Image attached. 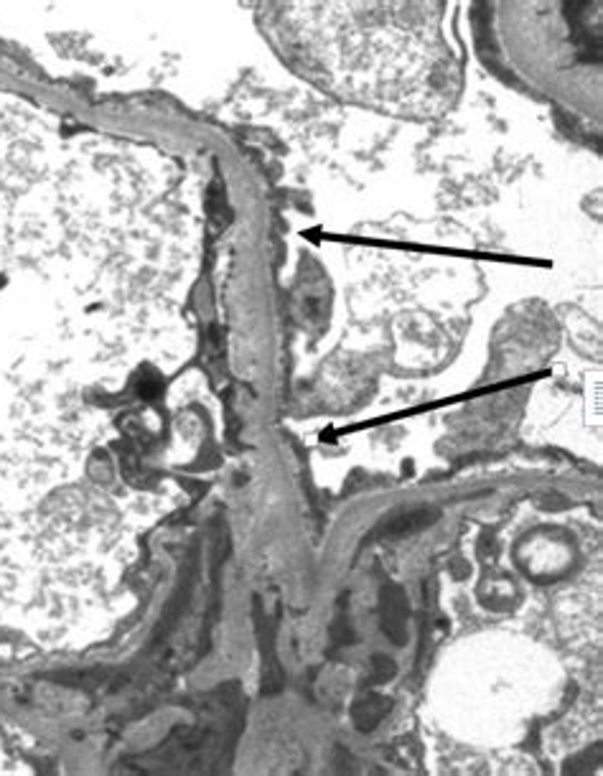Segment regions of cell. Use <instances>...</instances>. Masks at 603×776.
Instances as JSON below:
<instances>
[{"instance_id": "obj_1", "label": "cell", "mask_w": 603, "mask_h": 776, "mask_svg": "<svg viewBox=\"0 0 603 776\" xmlns=\"http://www.w3.org/2000/svg\"><path fill=\"white\" fill-rule=\"evenodd\" d=\"M5 136L0 133V626L29 616L39 606L31 586V555L23 550L21 512L29 487L26 469V382L18 329V283L31 258L29 229L21 222L11 181Z\"/></svg>"}, {"instance_id": "obj_2", "label": "cell", "mask_w": 603, "mask_h": 776, "mask_svg": "<svg viewBox=\"0 0 603 776\" xmlns=\"http://www.w3.org/2000/svg\"><path fill=\"white\" fill-rule=\"evenodd\" d=\"M407 619H410V606H407L403 588L387 583L379 594V622H382L385 637L397 647H403L407 641Z\"/></svg>"}, {"instance_id": "obj_3", "label": "cell", "mask_w": 603, "mask_h": 776, "mask_svg": "<svg viewBox=\"0 0 603 776\" xmlns=\"http://www.w3.org/2000/svg\"><path fill=\"white\" fill-rule=\"evenodd\" d=\"M390 708H393V702L387 701L385 695L367 692V695H359L354 701V705H351V720H354L357 731L372 733L385 720V716L390 713Z\"/></svg>"}, {"instance_id": "obj_4", "label": "cell", "mask_w": 603, "mask_h": 776, "mask_svg": "<svg viewBox=\"0 0 603 776\" xmlns=\"http://www.w3.org/2000/svg\"><path fill=\"white\" fill-rule=\"evenodd\" d=\"M438 517V512H433V509H418V512H410V515H400V517H395L387 527H385V533L387 534H410V533H418V530H422V527H428L433 519Z\"/></svg>"}, {"instance_id": "obj_5", "label": "cell", "mask_w": 603, "mask_h": 776, "mask_svg": "<svg viewBox=\"0 0 603 776\" xmlns=\"http://www.w3.org/2000/svg\"><path fill=\"white\" fill-rule=\"evenodd\" d=\"M397 672V665H395L390 657L385 655H375L372 657V672H369V683L372 685H382V683H390Z\"/></svg>"}, {"instance_id": "obj_6", "label": "cell", "mask_w": 603, "mask_h": 776, "mask_svg": "<svg viewBox=\"0 0 603 776\" xmlns=\"http://www.w3.org/2000/svg\"><path fill=\"white\" fill-rule=\"evenodd\" d=\"M354 639L351 637V626H349L347 613H339L336 622L332 624V647H344L349 641Z\"/></svg>"}]
</instances>
